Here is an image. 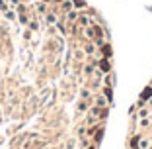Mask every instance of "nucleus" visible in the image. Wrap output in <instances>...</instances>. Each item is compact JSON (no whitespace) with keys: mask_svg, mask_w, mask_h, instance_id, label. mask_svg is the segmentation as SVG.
<instances>
[{"mask_svg":"<svg viewBox=\"0 0 152 149\" xmlns=\"http://www.w3.org/2000/svg\"><path fill=\"white\" fill-rule=\"evenodd\" d=\"M99 67H102V71H103V73H109V71H111V65H109L107 57H105V59H102V63H99Z\"/></svg>","mask_w":152,"mask_h":149,"instance_id":"f257e3e1","label":"nucleus"},{"mask_svg":"<svg viewBox=\"0 0 152 149\" xmlns=\"http://www.w3.org/2000/svg\"><path fill=\"white\" fill-rule=\"evenodd\" d=\"M78 24H80L82 27H86V26H90V24H94V22H92L88 16H82V18H78Z\"/></svg>","mask_w":152,"mask_h":149,"instance_id":"f03ea898","label":"nucleus"},{"mask_svg":"<svg viewBox=\"0 0 152 149\" xmlns=\"http://www.w3.org/2000/svg\"><path fill=\"white\" fill-rule=\"evenodd\" d=\"M103 57H111V47L103 45Z\"/></svg>","mask_w":152,"mask_h":149,"instance_id":"7ed1b4c3","label":"nucleus"},{"mask_svg":"<svg viewBox=\"0 0 152 149\" xmlns=\"http://www.w3.org/2000/svg\"><path fill=\"white\" fill-rule=\"evenodd\" d=\"M63 10H64V12H70V10H72V2H64V4H63Z\"/></svg>","mask_w":152,"mask_h":149,"instance_id":"20e7f679","label":"nucleus"},{"mask_svg":"<svg viewBox=\"0 0 152 149\" xmlns=\"http://www.w3.org/2000/svg\"><path fill=\"white\" fill-rule=\"evenodd\" d=\"M72 4H74V6H80V8H86V2H82V0H72Z\"/></svg>","mask_w":152,"mask_h":149,"instance_id":"39448f33","label":"nucleus"},{"mask_svg":"<svg viewBox=\"0 0 152 149\" xmlns=\"http://www.w3.org/2000/svg\"><path fill=\"white\" fill-rule=\"evenodd\" d=\"M148 96H152V88H146V90L142 92V100H144V98H148Z\"/></svg>","mask_w":152,"mask_h":149,"instance_id":"423d86ee","label":"nucleus"},{"mask_svg":"<svg viewBox=\"0 0 152 149\" xmlns=\"http://www.w3.org/2000/svg\"><path fill=\"white\" fill-rule=\"evenodd\" d=\"M47 22H49V24H55V16H53V14H49V16H47Z\"/></svg>","mask_w":152,"mask_h":149,"instance_id":"0eeeda50","label":"nucleus"},{"mask_svg":"<svg viewBox=\"0 0 152 149\" xmlns=\"http://www.w3.org/2000/svg\"><path fill=\"white\" fill-rule=\"evenodd\" d=\"M86 53H94V45H86Z\"/></svg>","mask_w":152,"mask_h":149,"instance_id":"6e6552de","label":"nucleus"},{"mask_svg":"<svg viewBox=\"0 0 152 149\" xmlns=\"http://www.w3.org/2000/svg\"><path fill=\"white\" fill-rule=\"evenodd\" d=\"M74 18H78V16H76V12H68V20H74Z\"/></svg>","mask_w":152,"mask_h":149,"instance_id":"1a4fd4ad","label":"nucleus"},{"mask_svg":"<svg viewBox=\"0 0 152 149\" xmlns=\"http://www.w3.org/2000/svg\"><path fill=\"white\" fill-rule=\"evenodd\" d=\"M105 104H107V102H105L103 98H98V106H105Z\"/></svg>","mask_w":152,"mask_h":149,"instance_id":"9d476101","label":"nucleus"},{"mask_svg":"<svg viewBox=\"0 0 152 149\" xmlns=\"http://www.w3.org/2000/svg\"><path fill=\"white\" fill-rule=\"evenodd\" d=\"M146 114H148V110H140V112H139V116H140V118H144Z\"/></svg>","mask_w":152,"mask_h":149,"instance_id":"9b49d317","label":"nucleus"},{"mask_svg":"<svg viewBox=\"0 0 152 149\" xmlns=\"http://www.w3.org/2000/svg\"><path fill=\"white\" fill-rule=\"evenodd\" d=\"M0 10H6V4H4V0H0Z\"/></svg>","mask_w":152,"mask_h":149,"instance_id":"f8f14e48","label":"nucleus"},{"mask_svg":"<svg viewBox=\"0 0 152 149\" xmlns=\"http://www.w3.org/2000/svg\"><path fill=\"white\" fill-rule=\"evenodd\" d=\"M148 104H150V106H152V98H150V100H148Z\"/></svg>","mask_w":152,"mask_h":149,"instance_id":"ddd939ff","label":"nucleus"}]
</instances>
